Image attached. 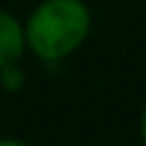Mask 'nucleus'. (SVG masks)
I'll list each match as a JSON object with an SVG mask.
<instances>
[{
	"instance_id": "nucleus-4",
	"label": "nucleus",
	"mask_w": 146,
	"mask_h": 146,
	"mask_svg": "<svg viewBox=\"0 0 146 146\" xmlns=\"http://www.w3.org/2000/svg\"><path fill=\"white\" fill-rule=\"evenodd\" d=\"M139 139H141V146H146V105H144L141 117H139Z\"/></svg>"
},
{
	"instance_id": "nucleus-1",
	"label": "nucleus",
	"mask_w": 146,
	"mask_h": 146,
	"mask_svg": "<svg viewBox=\"0 0 146 146\" xmlns=\"http://www.w3.org/2000/svg\"><path fill=\"white\" fill-rule=\"evenodd\" d=\"M93 32V12L85 0H39L25 17L27 51L42 63L71 58Z\"/></svg>"
},
{
	"instance_id": "nucleus-5",
	"label": "nucleus",
	"mask_w": 146,
	"mask_h": 146,
	"mask_svg": "<svg viewBox=\"0 0 146 146\" xmlns=\"http://www.w3.org/2000/svg\"><path fill=\"white\" fill-rule=\"evenodd\" d=\"M0 146H32V144H27L25 139H17V136H3Z\"/></svg>"
},
{
	"instance_id": "nucleus-2",
	"label": "nucleus",
	"mask_w": 146,
	"mask_h": 146,
	"mask_svg": "<svg viewBox=\"0 0 146 146\" xmlns=\"http://www.w3.org/2000/svg\"><path fill=\"white\" fill-rule=\"evenodd\" d=\"M25 54V20H20L15 12L0 7V68L7 63H20Z\"/></svg>"
},
{
	"instance_id": "nucleus-3",
	"label": "nucleus",
	"mask_w": 146,
	"mask_h": 146,
	"mask_svg": "<svg viewBox=\"0 0 146 146\" xmlns=\"http://www.w3.org/2000/svg\"><path fill=\"white\" fill-rule=\"evenodd\" d=\"M27 85V73L22 68V63H7V66L0 68V90L15 95L22 93Z\"/></svg>"
}]
</instances>
